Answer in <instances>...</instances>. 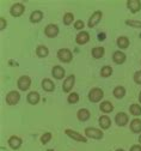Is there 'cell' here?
<instances>
[{
	"mask_svg": "<svg viewBox=\"0 0 141 151\" xmlns=\"http://www.w3.org/2000/svg\"><path fill=\"white\" fill-rule=\"evenodd\" d=\"M56 55H57V59L61 63H64V64H68L73 59V54L68 48H60L57 50Z\"/></svg>",
	"mask_w": 141,
	"mask_h": 151,
	"instance_id": "cell-1",
	"label": "cell"
},
{
	"mask_svg": "<svg viewBox=\"0 0 141 151\" xmlns=\"http://www.w3.org/2000/svg\"><path fill=\"white\" fill-rule=\"evenodd\" d=\"M103 97H104V91L100 89V88H93L89 92V100L92 103L100 102V101L103 100Z\"/></svg>",
	"mask_w": 141,
	"mask_h": 151,
	"instance_id": "cell-2",
	"label": "cell"
},
{
	"mask_svg": "<svg viewBox=\"0 0 141 151\" xmlns=\"http://www.w3.org/2000/svg\"><path fill=\"white\" fill-rule=\"evenodd\" d=\"M85 137L91 139H102L104 137V133L102 129L96 128V127H86L85 128Z\"/></svg>",
	"mask_w": 141,
	"mask_h": 151,
	"instance_id": "cell-3",
	"label": "cell"
},
{
	"mask_svg": "<svg viewBox=\"0 0 141 151\" xmlns=\"http://www.w3.org/2000/svg\"><path fill=\"white\" fill-rule=\"evenodd\" d=\"M5 101H6V103L9 106H16L19 101H21V93H19V91L12 90V91H10L6 95Z\"/></svg>",
	"mask_w": 141,
	"mask_h": 151,
	"instance_id": "cell-4",
	"label": "cell"
},
{
	"mask_svg": "<svg viewBox=\"0 0 141 151\" xmlns=\"http://www.w3.org/2000/svg\"><path fill=\"white\" fill-rule=\"evenodd\" d=\"M65 133H66V136H68L69 138H72V139L75 140V142H79V143H87V138H86L85 136H83V134H80L79 132H77V131H73V129L67 128V129H65Z\"/></svg>",
	"mask_w": 141,
	"mask_h": 151,
	"instance_id": "cell-5",
	"label": "cell"
},
{
	"mask_svg": "<svg viewBox=\"0 0 141 151\" xmlns=\"http://www.w3.org/2000/svg\"><path fill=\"white\" fill-rule=\"evenodd\" d=\"M17 86L21 91H26L31 86V78L29 76H22L21 78L17 81Z\"/></svg>",
	"mask_w": 141,
	"mask_h": 151,
	"instance_id": "cell-6",
	"label": "cell"
},
{
	"mask_svg": "<svg viewBox=\"0 0 141 151\" xmlns=\"http://www.w3.org/2000/svg\"><path fill=\"white\" fill-rule=\"evenodd\" d=\"M102 17H103V13L102 11H94L92 13V16L89 18V22H87V27L89 28H94L100 21H102Z\"/></svg>",
	"mask_w": 141,
	"mask_h": 151,
	"instance_id": "cell-7",
	"label": "cell"
},
{
	"mask_svg": "<svg viewBox=\"0 0 141 151\" xmlns=\"http://www.w3.org/2000/svg\"><path fill=\"white\" fill-rule=\"evenodd\" d=\"M24 11H25V6L22 3H16L10 9V13L13 17H21L24 13Z\"/></svg>",
	"mask_w": 141,
	"mask_h": 151,
	"instance_id": "cell-8",
	"label": "cell"
},
{
	"mask_svg": "<svg viewBox=\"0 0 141 151\" xmlns=\"http://www.w3.org/2000/svg\"><path fill=\"white\" fill-rule=\"evenodd\" d=\"M115 122H116L117 126H120V127L126 126V125L129 122V116H128V114H127V113H123V111L117 113L116 116H115Z\"/></svg>",
	"mask_w": 141,
	"mask_h": 151,
	"instance_id": "cell-9",
	"label": "cell"
},
{
	"mask_svg": "<svg viewBox=\"0 0 141 151\" xmlns=\"http://www.w3.org/2000/svg\"><path fill=\"white\" fill-rule=\"evenodd\" d=\"M59 27L56 24H48L46 28H44V34L49 39H55V37L59 35Z\"/></svg>",
	"mask_w": 141,
	"mask_h": 151,
	"instance_id": "cell-10",
	"label": "cell"
},
{
	"mask_svg": "<svg viewBox=\"0 0 141 151\" xmlns=\"http://www.w3.org/2000/svg\"><path fill=\"white\" fill-rule=\"evenodd\" d=\"M74 83H75V76H74V74L68 76V77L64 81V84H62V90H64V92H69V91L73 89Z\"/></svg>",
	"mask_w": 141,
	"mask_h": 151,
	"instance_id": "cell-11",
	"label": "cell"
},
{
	"mask_svg": "<svg viewBox=\"0 0 141 151\" xmlns=\"http://www.w3.org/2000/svg\"><path fill=\"white\" fill-rule=\"evenodd\" d=\"M90 41V34L87 31H80L78 32V35L75 36V42L80 46H83V45H86L87 42Z\"/></svg>",
	"mask_w": 141,
	"mask_h": 151,
	"instance_id": "cell-12",
	"label": "cell"
},
{
	"mask_svg": "<svg viewBox=\"0 0 141 151\" xmlns=\"http://www.w3.org/2000/svg\"><path fill=\"white\" fill-rule=\"evenodd\" d=\"M65 74H66L65 68H64L62 66H60V65L54 66V67H53V70H52V76H53V77H54L55 79H57V81L62 79V78L65 77Z\"/></svg>",
	"mask_w": 141,
	"mask_h": 151,
	"instance_id": "cell-13",
	"label": "cell"
},
{
	"mask_svg": "<svg viewBox=\"0 0 141 151\" xmlns=\"http://www.w3.org/2000/svg\"><path fill=\"white\" fill-rule=\"evenodd\" d=\"M7 143H9V146H10L11 149H13V150H18L19 147L22 146L23 140H22L21 137H18V136H12V137L9 138Z\"/></svg>",
	"mask_w": 141,
	"mask_h": 151,
	"instance_id": "cell-14",
	"label": "cell"
},
{
	"mask_svg": "<svg viewBox=\"0 0 141 151\" xmlns=\"http://www.w3.org/2000/svg\"><path fill=\"white\" fill-rule=\"evenodd\" d=\"M127 7L132 13H136L141 10V1L140 0H127Z\"/></svg>",
	"mask_w": 141,
	"mask_h": 151,
	"instance_id": "cell-15",
	"label": "cell"
},
{
	"mask_svg": "<svg viewBox=\"0 0 141 151\" xmlns=\"http://www.w3.org/2000/svg\"><path fill=\"white\" fill-rule=\"evenodd\" d=\"M126 59H127L126 54H125L123 52H121V50H116V52H114V54H112V61H114L115 64H117V65L123 64V63L126 61Z\"/></svg>",
	"mask_w": 141,
	"mask_h": 151,
	"instance_id": "cell-16",
	"label": "cell"
},
{
	"mask_svg": "<svg viewBox=\"0 0 141 151\" xmlns=\"http://www.w3.org/2000/svg\"><path fill=\"white\" fill-rule=\"evenodd\" d=\"M90 116H91V113H90V110L89 109H86V108H80L79 110H78V113H77V118H78V120L79 121H87L89 119H90Z\"/></svg>",
	"mask_w": 141,
	"mask_h": 151,
	"instance_id": "cell-17",
	"label": "cell"
},
{
	"mask_svg": "<svg viewBox=\"0 0 141 151\" xmlns=\"http://www.w3.org/2000/svg\"><path fill=\"white\" fill-rule=\"evenodd\" d=\"M39 100H41V96H39V93L37 91H31L28 93L26 96V101L30 103V104H37L39 102Z\"/></svg>",
	"mask_w": 141,
	"mask_h": 151,
	"instance_id": "cell-18",
	"label": "cell"
},
{
	"mask_svg": "<svg viewBox=\"0 0 141 151\" xmlns=\"http://www.w3.org/2000/svg\"><path fill=\"white\" fill-rule=\"evenodd\" d=\"M43 19V12L42 11H39V10H35L31 12L30 14V22L31 23H39Z\"/></svg>",
	"mask_w": 141,
	"mask_h": 151,
	"instance_id": "cell-19",
	"label": "cell"
},
{
	"mask_svg": "<svg viewBox=\"0 0 141 151\" xmlns=\"http://www.w3.org/2000/svg\"><path fill=\"white\" fill-rule=\"evenodd\" d=\"M98 124H99V126L102 129H108L111 126V120L108 115H102L98 119Z\"/></svg>",
	"mask_w": 141,
	"mask_h": 151,
	"instance_id": "cell-20",
	"label": "cell"
},
{
	"mask_svg": "<svg viewBox=\"0 0 141 151\" xmlns=\"http://www.w3.org/2000/svg\"><path fill=\"white\" fill-rule=\"evenodd\" d=\"M42 89H43L44 91H47V92H52V91L55 90V84H54V82H53L52 79L44 78V79L42 81Z\"/></svg>",
	"mask_w": 141,
	"mask_h": 151,
	"instance_id": "cell-21",
	"label": "cell"
},
{
	"mask_svg": "<svg viewBox=\"0 0 141 151\" xmlns=\"http://www.w3.org/2000/svg\"><path fill=\"white\" fill-rule=\"evenodd\" d=\"M116 45H117V47L120 49H126L129 46V39L127 36H120L118 39L116 40Z\"/></svg>",
	"mask_w": 141,
	"mask_h": 151,
	"instance_id": "cell-22",
	"label": "cell"
},
{
	"mask_svg": "<svg viewBox=\"0 0 141 151\" xmlns=\"http://www.w3.org/2000/svg\"><path fill=\"white\" fill-rule=\"evenodd\" d=\"M130 131L133 133H140L141 132V120L135 118L130 121Z\"/></svg>",
	"mask_w": 141,
	"mask_h": 151,
	"instance_id": "cell-23",
	"label": "cell"
},
{
	"mask_svg": "<svg viewBox=\"0 0 141 151\" xmlns=\"http://www.w3.org/2000/svg\"><path fill=\"white\" fill-rule=\"evenodd\" d=\"M112 93H114V96H115L116 99L121 100V99H123V97L126 96V88L118 85V86H116V88L114 89Z\"/></svg>",
	"mask_w": 141,
	"mask_h": 151,
	"instance_id": "cell-24",
	"label": "cell"
},
{
	"mask_svg": "<svg viewBox=\"0 0 141 151\" xmlns=\"http://www.w3.org/2000/svg\"><path fill=\"white\" fill-rule=\"evenodd\" d=\"M99 109L102 110L103 113H111L114 110V106L110 101H103L99 106Z\"/></svg>",
	"mask_w": 141,
	"mask_h": 151,
	"instance_id": "cell-25",
	"label": "cell"
},
{
	"mask_svg": "<svg viewBox=\"0 0 141 151\" xmlns=\"http://www.w3.org/2000/svg\"><path fill=\"white\" fill-rule=\"evenodd\" d=\"M92 56L94 59H100L104 56V53H105V49L103 47H94L92 48Z\"/></svg>",
	"mask_w": 141,
	"mask_h": 151,
	"instance_id": "cell-26",
	"label": "cell"
},
{
	"mask_svg": "<svg viewBox=\"0 0 141 151\" xmlns=\"http://www.w3.org/2000/svg\"><path fill=\"white\" fill-rule=\"evenodd\" d=\"M36 54L39 56V58H47L49 55V49L46 47V46H38L36 48Z\"/></svg>",
	"mask_w": 141,
	"mask_h": 151,
	"instance_id": "cell-27",
	"label": "cell"
},
{
	"mask_svg": "<svg viewBox=\"0 0 141 151\" xmlns=\"http://www.w3.org/2000/svg\"><path fill=\"white\" fill-rule=\"evenodd\" d=\"M129 111H130V114L134 115L135 118L136 116H140L141 115V106L139 103H133L129 107Z\"/></svg>",
	"mask_w": 141,
	"mask_h": 151,
	"instance_id": "cell-28",
	"label": "cell"
},
{
	"mask_svg": "<svg viewBox=\"0 0 141 151\" xmlns=\"http://www.w3.org/2000/svg\"><path fill=\"white\" fill-rule=\"evenodd\" d=\"M111 74H112V68H111V66H109V65L103 66L102 70H100V76H102L103 78H108V77H110Z\"/></svg>",
	"mask_w": 141,
	"mask_h": 151,
	"instance_id": "cell-29",
	"label": "cell"
},
{
	"mask_svg": "<svg viewBox=\"0 0 141 151\" xmlns=\"http://www.w3.org/2000/svg\"><path fill=\"white\" fill-rule=\"evenodd\" d=\"M73 21H74V14H73V13L67 12V13H65V14H64L62 22H64V24H65V25H71V24L73 23Z\"/></svg>",
	"mask_w": 141,
	"mask_h": 151,
	"instance_id": "cell-30",
	"label": "cell"
},
{
	"mask_svg": "<svg viewBox=\"0 0 141 151\" xmlns=\"http://www.w3.org/2000/svg\"><path fill=\"white\" fill-rule=\"evenodd\" d=\"M78 101H79V95L77 92L69 93L68 97H67V102L71 103V104H75V103H78Z\"/></svg>",
	"mask_w": 141,
	"mask_h": 151,
	"instance_id": "cell-31",
	"label": "cell"
},
{
	"mask_svg": "<svg viewBox=\"0 0 141 151\" xmlns=\"http://www.w3.org/2000/svg\"><path fill=\"white\" fill-rule=\"evenodd\" d=\"M52 137H53V134L50 133V132H44V134H42V137H41V143L42 144H48L52 140Z\"/></svg>",
	"mask_w": 141,
	"mask_h": 151,
	"instance_id": "cell-32",
	"label": "cell"
},
{
	"mask_svg": "<svg viewBox=\"0 0 141 151\" xmlns=\"http://www.w3.org/2000/svg\"><path fill=\"white\" fill-rule=\"evenodd\" d=\"M126 24L132 27V28H140L141 29V22L140 21H129V19H127Z\"/></svg>",
	"mask_w": 141,
	"mask_h": 151,
	"instance_id": "cell-33",
	"label": "cell"
},
{
	"mask_svg": "<svg viewBox=\"0 0 141 151\" xmlns=\"http://www.w3.org/2000/svg\"><path fill=\"white\" fill-rule=\"evenodd\" d=\"M84 27H85V23H84L82 19H78V21L74 22V28H75L77 30H83Z\"/></svg>",
	"mask_w": 141,
	"mask_h": 151,
	"instance_id": "cell-34",
	"label": "cell"
},
{
	"mask_svg": "<svg viewBox=\"0 0 141 151\" xmlns=\"http://www.w3.org/2000/svg\"><path fill=\"white\" fill-rule=\"evenodd\" d=\"M133 79H134V82H135L136 84H141V70H139V71H136V72L134 73Z\"/></svg>",
	"mask_w": 141,
	"mask_h": 151,
	"instance_id": "cell-35",
	"label": "cell"
},
{
	"mask_svg": "<svg viewBox=\"0 0 141 151\" xmlns=\"http://www.w3.org/2000/svg\"><path fill=\"white\" fill-rule=\"evenodd\" d=\"M6 25H7L6 19H5L4 17H0V30H4L6 28Z\"/></svg>",
	"mask_w": 141,
	"mask_h": 151,
	"instance_id": "cell-36",
	"label": "cell"
},
{
	"mask_svg": "<svg viewBox=\"0 0 141 151\" xmlns=\"http://www.w3.org/2000/svg\"><path fill=\"white\" fill-rule=\"evenodd\" d=\"M129 151H141V144H135V145L130 146Z\"/></svg>",
	"mask_w": 141,
	"mask_h": 151,
	"instance_id": "cell-37",
	"label": "cell"
},
{
	"mask_svg": "<svg viewBox=\"0 0 141 151\" xmlns=\"http://www.w3.org/2000/svg\"><path fill=\"white\" fill-rule=\"evenodd\" d=\"M98 40L99 41H104L105 40V32H99L98 34Z\"/></svg>",
	"mask_w": 141,
	"mask_h": 151,
	"instance_id": "cell-38",
	"label": "cell"
},
{
	"mask_svg": "<svg viewBox=\"0 0 141 151\" xmlns=\"http://www.w3.org/2000/svg\"><path fill=\"white\" fill-rule=\"evenodd\" d=\"M139 102L141 103V91H140V93H139Z\"/></svg>",
	"mask_w": 141,
	"mask_h": 151,
	"instance_id": "cell-39",
	"label": "cell"
},
{
	"mask_svg": "<svg viewBox=\"0 0 141 151\" xmlns=\"http://www.w3.org/2000/svg\"><path fill=\"white\" fill-rule=\"evenodd\" d=\"M116 151H125V150H123V149H117Z\"/></svg>",
	"mask_w": 141,
	"mask_h": 151,
	"instance_id": "cell-40",
	"label": "cell"
},
{
	"mask_svg": "<svg viewBox=\"0 0 141 151\" xmlns=\"http://www.w3.org/2000/svg\"><path fill=\"white\" fill-rule=\"evenodd\" d=\"M139 142H140V144H141V134H140V137H139Z\"/></svg>",
	"mask_w": 141,
	"mask_h": 151,
	"instance_id": "cell-41",
	"label": "cell"
}]
</instances>
